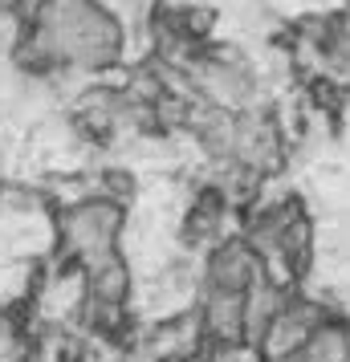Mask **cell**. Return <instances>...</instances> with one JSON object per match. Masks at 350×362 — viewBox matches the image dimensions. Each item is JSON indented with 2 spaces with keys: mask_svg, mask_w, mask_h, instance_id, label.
<instances>
[{
  "mask_svg": "<svg viewBox=\"0 0 350 362\" xmlns=\"http://www.w3.org/2000/svg\"><path fill=\"white\" fill-rule=\"evenodd\" d=\"M265 257L236 232L224 236L220 245L208 248V261L200 269V289H224V293H249L265 277Z\"/></svg>",
  "mask_w": 350,
  "mask_h": 362,
  "instance_id": "7a4b0ae2",
  "label": "cell"
},
{
  "mask_svg": "<svg viewBox=\"0 0 350 362\" xmlns=\"http://www.w3.org/2000/svg\"><path fill=\"white\" fill-rule=\"evenodd\" d=\"M122 232H127V208L98 192L53 208V245L62 261L86 264L102 252H115L122 248Z\"/></svg>",
  "mask_w": 350,
  "mask_h": 362,
  "instance_id": "6da1fadb",
  "label": "cell"
}]
</instances>
